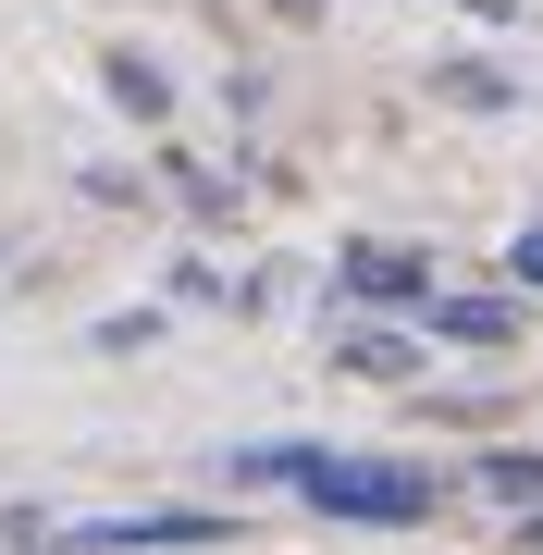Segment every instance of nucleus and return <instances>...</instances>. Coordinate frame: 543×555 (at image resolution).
<instances>
[{
    "mask_svg": "<svg viewBox=\"0 0 543 555\" xmlns=\"http://www.w3.org/2000/svg\"><path fill=\"white\" fill-rule=\"evenodd\" d=\"M235 469H247V481H284V494H309L322 518H371V531H408V518H432V469H408V456H322V444H247Z\"/></svg>",
    "mask_w": 543,
    "mask_h": 555,
    "instance_id": "nucleus-1",
    "label": "nucleus"
},
{
    "mask_svg": "<svg viewBox=\"0 0 543 555\" xmlns=\"http://www.w3.org/2000/svg\"><path fill=\"white\" fill-rule=\"evenodd\" d=\"M87 543H100V555H173V543H235V531H222V518H198V506H148V518H100V531H87Z\"/></svg>",
    "mask_w": 543,
    "mask_h": 555,
    "instance_id": "nucleus-2",
    "label": "nucleus"
},
{
    "mask_svg": "<svg viewBox=\"0 0 543 555\" xmlns=\"http://www.w3.org/2000/svg\"><path fill=\"white\" fill-rule=\"evenodd\" d=\"M346 284H359V297H383V309H396V297L432 309V259H421V247H359V259H346Z\"/></svg>",
    "mask_w": 543,
    "mask_h": 555,
    "instance_id": "nucleus-3",
    "label": "nucleus"
},
{
    "mask_svg": "<svg viewBox=\"0 0 543 555\" xmlns=\"http://www.w3.org/2000/svg\"><path fill=\"white\" fill-rule=\"evenodd\" d=\"M506 321H519L506 297H432V334H457V346H494Z\"/></svg>",
    "mask_w": 543,
    "mask_h": 555,
    "instance_id": "nucleus-4",
    "label": "nucleus"
},
{
    "mask_svg": "<svg viewBox=\"0 0 543 555\" xmlns=\"http://www.w3.org/2000/svg\"><path fill=\"white\" fill-rule=\"evenodd\" d=\"M482 481H494V494H506V506H543V456H494V469H482Z\"/></svg>",
    "mask_w": 543,
    "mask_h": 555,
    "instance_id": "nucleus-5",
    "label": "nucleus"
},
{
    "mask_svg": "<svg viewBox=\"0 0 543 555\" xmlns=\"http://www.w3.org/2000/svg\"><path fill=\"white\" fill-rule=\"evenodd\" d=\"M38 543V506H0V555H25Z\"/></svg>",
    "mask_w": 543,
    "mask_h": 555,
    "instance_id": "nucleus-6",
    "label": "nucleus"
},
{
    "mask_svg": "<svg viewBox=\"0 0 543 555\" xmlns=\"http://www.w3.org/2000/svg\"><path fill=\"white\" fill-rule=\"evenodd\" d=\"M506 272H519V284H543V222H531L519 247H506Z\"/></svg>",
    "mask_w": 543,
    "mask_h": 555,
    "instance_id": "nucleus-7",
    "label": "nucleus"
}]
</instances>
